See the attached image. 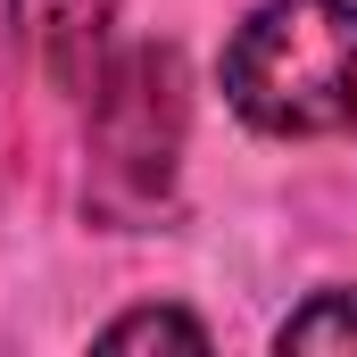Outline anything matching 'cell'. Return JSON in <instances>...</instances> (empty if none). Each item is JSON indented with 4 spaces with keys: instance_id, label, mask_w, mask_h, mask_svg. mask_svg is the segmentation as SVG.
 <instances>
[{
    "instance_id": "1",
    "label": "cell",
    "mask_w": 357,
    "mask_h": 357,
    "mask_svg": "<svg viewBox=\"0 0 357 357\" xmlns=\"http://www.w3.org/2000/svg\"><path fill=\"white\" fill-rule=\"evenodd\" d=\"M225 100L274 142L357 133V0H258L225 50Z\"/></svg>"
},
{
    "instance_id": "2",
    "label": "cell",
    "mask_w": 357,
    "mask_h": 357,
    "mask_svg": "<svg viewBox=\"0 0 357 357\" xmlns=\"http://www.w3.org/2000/svg\"><path fill=\"white\" fill-rule=\"evenodd\" d=\"M183 59L175 50H125L91 84V208L116 225H142L167 208L183 158Z\"/></svg>"
},
{
    "instance_id": "3",
    "label": "cell",
    "mask_w": 357,
    "mask_h": 357,
    "mask_svg": "<svg viewBox=\"0 0 357 357\" xmlns=\"http://www.w3.org/2000/svg\"><path fill=\"white\" fill-rule=\"evenodd\" d=\"M17 8V42L33 50V67L59 91L91 100L108 75V33H116V0H8Z\"/></svg>"
},
{
    "instance_id": "4",
    "label": "cell",
    "mask_w": 357,
    "mask_h": 357,
    "mask_svg": "<svg viewBox=\"0 0 357 357\" xmlns=\"http://www.w3.org/2000/svg\"><path fill=\"white\" fill-rule=\"evenodd\" d=\"M274 349H357V291H316L299 316H282Z\"/></svg>"
},
{
    "instance_id": "5",
    "label": "cell",
    "mask_w": 357,
    "mask_h": 357,
    "mask_svg": "<svg viewBox=\"0 0 357 357\" xmlns=\"http://www.w3.org/2000/svg\"><path fill=\"white\" fill-rule=\"evenodd\" d=\"M208 349V324L199 316H183V307H142V316H116L108 333H100V349Z\"/></svg>"
}]
</instances>
